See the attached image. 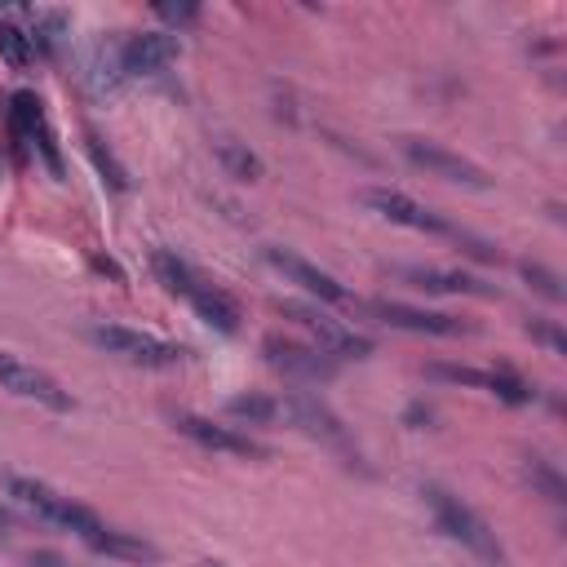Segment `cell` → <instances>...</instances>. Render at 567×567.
Returning <instances> with one entry per match:
<instances>
[{
	"label": "cell",
	"mask_w": 567,
	"mask_h": 567,
	"mask_svg": "<svg viewBox=\"0 0 567 567\" xmlns=\"http://www.w3.org/2000/svg\"><path fill=\"white\" fill-rule=\"evenodd\" d=\"M155 13H159L164 22H173V27H190V22H199V4H155Z\"/></svg>",
	"instance_id": "cell-28"
},
{
	"label": "cell",
	"mask_w": 567,
	"mask_h": 567,
	"mask_svg": "<svg viewBox=\"0 0 567 567\" xmlns=\"http://www.w3.org/2000/svg\"><path fill=\"white\" fill-rule=\"evenodd\" d=\"M84 151H89L93 168L102 173V182H106L111 190H128V173H124V164L102 146V137H97V133H84Z\"/></svg>",
	"instance_id": "cell-22"
},
{
	"label": "cell",
	"mask_w": 567,
	"mask_h": 567,
	"mask_svg": "<svg viewBox=\"0 0 567 567\" xmlns=\"http://www.w3.org/2000/svg\"><path fill=\"white\" fill-rule=\"evenodd\" d=\"M434 421V408L430 403H412L408 412H403V425H412V430H421V425H430Z\"/></svg>",
	"instance_id": "cell-29"
},
{
	"label": "cell",
	"mask_w": 567,
	"mask_h": 567,
	"mask_svg": "<svg viewBox=\"0 0 567 567\" xmlns=\"http://www.w3.org/2000/svg\"><path fill=\"white\" fill-rule=\"evenodd\" d=\"M527 332H532L536 341H545L554 354H567V337L558 332V323H549V319H527Z\"/></svg>",
	"instance_id": "cell-27"
},
{
	"label": "cell",
	"mask_w": 567,
	"mask_h": 567,
	"mask_svg": "<svg viewBox=\"0 0 567 567\" xmlns=\"http://www.w3.org/2000/svg\"><path fill=\"white\" fill-rule=\"evenodd\" d=\"M284 315H292V319L319 341V350H328V354H354V359L372 354V341H368L363 332L346 328L341 319H332L328 310H319V306H310V301H284Z\"/></svg>",
	"instance_id": "cell-4"
},
{
	"label": "cell",
	"mask_w": 567,
	"mask_h": 567,
	"mask_svg": "<svg viewBox=\"0 0 567 567\" xmlns=\"http://www.w3.org/2000/svg\"><path fill=\"white\" fill-rule=\"evenodd\" d=\"M403 155H408L416 168H425V173H434V177H443V182H461V186H474V190L492 186V177H487L474 159H465V155H456V151L430 142V137H403Z\"/></svg>",
	"instance_id": "cell-7"
},
{
	"label": "cell",
	"mask_w": 567,
	"mask_h": 567,
	"mask_svg": "<svg viewBox=\"0 0 567 567\" xmlns=\"http://www.w3.org/2000/svg\"><path fill=\"white\" fill-rule=\"evenodd\" d=\"M177 430H182L186 439H195L199 447H208V452L252 456V461H261V456H266V447H261L257 439L239 434L235 425H217V421H208V416H195V412H177Z\"/></svg>",
	"instance_id": "cell-12"
},
{
	"label": "cell",
	"mask_w": 567,
	"mask_h": 567,
	"mask_svg": "<svg viewBox=\"0 0 567 567\" xmlns=\"http://www.w3.org/2000/svg\"><path fill=\"white\" fill-rule=\"evenodd\" d=\"M217 159H221L235 177H244V182H257V177H261V159H257L248 146H239L235 137H221V142H217Z\"/></svg>",
	"instance_id": "cell-23"
},
{
	"label": "cell",
	"mask_w": 567,
	"mask_h": 567,
	"mask_svg": "<svg viewBox=\"0 0 567 567\" xmlns=\"http://www.w3.org/2000/svg\"><path fill=\"white\" fill-rule=\"evenodd\" d=\"M527 478H532V483H536L554 505H563V501H567V483H563V474H558L545 456H527Z\"/></svg>",
	"instance_id": "cell-25"
},
{
	"label": "cell",
	"mask_w": 567,
	"mask_h": 567,
	"mask_svg": "<svg viewBox=\"0 0 567 567\" xmlns=\"http://www.w3.org/2000/svg\"><path fill=\"white\" fill-rule=\"evenodd\" d=\"M425 505H430V514H434V523H439V532H447L456 545H465L474 558H483V563H505V549H501V540H496V532L461 501V496H452L447 487H425Z\"/></svg>",
	"instance_id": "cell-2"
},
{
	"label": "cell",
	"mask_w": 567,
	"mask_h": 567,
	"mask_svg": "<svg viewBox=\"0 0 567 567\" xmlns=\"http://www.w3.org/2000/svg\"><path fill=\"white\" fill-rule=\"evenodd\" d=\"M0 58L13 66V71H27L35 62V44L27 35V27L18 22H0Z\"/></svg>",
	"instance_id": "cell-21"
},
{
	"label": "cell",
	"mask_w": 567,
	"mask_h": 567,
	"mask_svg": "<svg viewBox=\"0 0 567 567\" xmlns=\"http://www.w3.org/2000/svg\"><path fill=\"white\" fill-rule=\"evenodd\" d=\"M89 549H97V554H115V558H137V563H155V558H159L155 545H146V540L128 536V532H115V527H102V532L89 540Z\"/></svg>",
	"instance_id": "cell-19"
},
{
	"label": "cell",
	"mask_w": 567,
	"mask_h": 567,
	"mask_svg": "<svg viewBox=\"0 0 567 567\" xmlns=\"http://www.w3.org/2000/svg\"><path fill=\"white\" fill-rule=\"evenodd\" d=\"M368 310L403 332H430V337H461L465 323L456 315H439V310H421V306H403V301H368Z\"/></svg>",
	"instance_id": "cell-13"
},
{
	"label": "cell",
	"mask_w": 567,
	"mask_h": 567,
	"mask_svg": "<svg viewBox=\"0 0 567 567\" xmlns=\"http://www.w3.org/2000/svg\"><path fill=\"white\" fill-rule=\"evenodd\" d=\"M483 390H492L496 399H505V403H514V408H523V403H532L536 399V390L523 381V377H514L509 368H483Z\"/></svg>",
	"instance_id": "cell-20"
},
{
	"label": "cell",
	"mask_w": 567,
	"mask_h": 567,
	"mask_svg": "<svg viewBox=\"0 0 567 567\" xmlns=\"http://www.w3.org/2000/svg\"><path fill=\"white\" fill-rule=\"evenodd\" d=\"M261 350H266L270 368L288 372V377H301V381H328L337 372V359L319 346H301V341H288V337H266Z\"/></svg>",
	"instance_id": "cell-9"
},
{
	"label": "cell",
	"mask_w": 567,
	"mask_h": 567,
	"mask_svg": "<svg viewBox=\"0 0 567 567\" xmlns=\"http://www.w3.org/2000/svg\"><path fill=\"white\" fill-rule=\"evenodd\" d=\"M412 288H425V292H474V297H496L492 284L465 275V270H434V266H403L399 270Z\"/></svg>",
	"instance_id": "cell-14"
},
{
	"label": "cell",
	"mask_w": 567,
	"mask_h": 567,
	"mask_svg": "<svg viewBox=\"0 0 567 567\" xmlns=\"http://www.w3.org/2000/svg\"><path fill=\"white\" fill-rule=\"evenodd\" d=\"M279 416H288V421H297L306 434H315V439H323L328 447H337L341 456H350V461H359V452H354V443H350V434H346V425L337 421V412L323 403V399H315V394H288V399H279Z\"/></svg>",
	"instance_id": "cell-6"
},
{
	"label": "cell",
	"mask_w": 567,
	"mask_h": 567,
	"mask_svg": "<svg viewBox=\"0 0 567 567\" xmlns=\"http://www.w3.org/2000/svg\"><path fill=\"white\" fill-rule=\"evenodd\" d=\"M266 261H270L275 270H284L297 288H306L310 297H319L323 306H359L328 270H319L315 261H306V257H297V252H288V248H266Z\"/></svg>",
	"instance_id": "cell-10"
},
{
	"label": "cell",
	"mask_w": 567,
	"mask_h": 567,
	"mask_svg": "<svg viewBox=\"0 0 567 567\" xmlns=\"http://www.w3.org/2000/svg\"><path fill=\"white\" fill-rule=\"evenodd\" d=\"M0 385L13 390L18 399H31V403L53 408V412H66V408H71V394H66L44 368L27 363L22 354H13V350H4V346H0Z\"/></svg>",
	"instance_id": "cell-5"
},
{
	"label": "cell",
	"mask_w": 567,
	"mask_h": 567,
	"mask_svg": "<svg viewBox=\"0 0 567 567\" xmlns=\"http://www.w3.org/2000/svg\"><path fill=\"white\" fill-rule=\"evenodd\" d=\"M31 567H66V563H62L58 554H44V549H40V554H31Z\"/></svg>",
	"instance_id": "cell-30"
},
{
	"label": "cell",
	"mask_w": 567,
	"mask_h": 567,
	"mask_svg": "<svg viewBox=\"0 0 567 567\" xmlns=\"http://www.w3.org/2000/svg\"><path fill=\"white\" fill-rule=\"evenodd\" d=\"M186 301L195 306V315H199L208 328H217V332H226V337H230V332H239V306H235L221 288H213V284H204V279H199V284L186 292Z\"/></svg>",
	"instance_id": "cell-15"
},
{
	"label": "cell",
	"mask_w": 567,
	"mask_h": 567,
	"mask_svg": "<svg viewBox=\"0 0 567 567\" xmlns=\"http://www.w3.org/2000/svg\"><path fill=\"white\" fill-rule=\"evenodd\" d=\"M13 527H18V514L9 505H0V532H13Z\"/></svg>",
	"instance_id": "cell-31"
},
{
	"label": "cell",
	"mask_w": 567,
	"mask_h": 567,
	"mask_svg": "<svg viewBox=\"0 0 567 567\" xmlns=\"http://www.w3.org/2000/svg\"><path fill=\"white\" fill-rule=\"evenodd\" d=\"M0 487H4V496H13L18 505H27L31 514H40L44 523H53V527H66V532H75L84 545L106 527L89 505H80V501H71V496H62L58 487H49V483H40V478H31V474H13V470H0Z\"/></svg>",
	"instance_id": "cell-1"
},
{
	"label": "cell",
	"mask_w": 567,
	"mask_h": 567,
	"mask_svg": "<svg viewBox=\"0 0 567 567\" xmlns=\"http://www.w3.org/2000/svg\"><path fill=\"white\" fill-rule=\"evenodd\" d=\"M151 270H155V279H159L168 292H177V297H186V292L199 284V275H195L177 252H168V248H155V252H151Z\"/></svg>",
	"instance_id": "cell-18"
},
{
	"label": "cell",
	"mask_w": 567,
	"mask_h": 567,
	"mask_svg": "<svg viewBox=\"0 0 567 567\" xmlns=\"http://www.w3.org/2000/svg\"><path fill=\"white\" fill-rule=\"evenodd\" d=\"M9 124H13V137L27 142V146H35V137L49 128L44 106H40V97H35L31 89H18V93L9 97Z\"/></svg>",
	"instance_id": "cell-16"
},
{
	"label": "cell",
	"mask_w": 567,
	"mask_h": 567,
	"mask_svg": "<svg viewBox=\"0 0 567 567\" xmlns=\"http://www.w3.org/2000/svg\"><path fill=\"white\" fill-rule=\"evenodd\" d=\"M177 53H182L177 31H137L128 40H120V66H124V75L164 71L168 62H177Z\"/></svg>",
	"instance_id": "cell-11"
},
{
	"label": "cell",
	"mask_w": 567,
	"mask_h": 567,
	"mask_svg": "<svg viewBox=\"0 0 567 567\" xmlns=\"http://www.w3.org/2000/svg\"><path fill=\"white\" fill-rule=\"evenodd\" d=\"M363 204H368V208H377V213H381L385 221H394V226H408V230H425V235H447V239H461V235H465L461 226L443 221L439 213H430L425 204L408 199L403 190H385V186H372V190L363 195Z\"/></svg>",
	"instance_id": "cell-8"
},
{
	"label": "cell",
	"mask_w": 567,
	"mask_h": 567,
	"mask_svg": "<svg viewBox=\"0 0 567 567\" xmlns=\"http://www.w3.org/2000/svg\"><path fill=\"white\" fill-rule=\"evenodd\" d=\"M226 412L239 416V421H275V416H279V399H266V394H235V399L226 403Z\"/></svg>",
	"instance_id": "cell-24"
},
{
	"label": "cell",
	"mask_w": 567,
	"mask_h": 567,
	"mask_svg": "<svg viewBox=\"0 0 567 567\" xmlns=\"http://www.w3.org/2000/svg\"><path fill=\"white\" fill-rule=\"evenodd\" d=\"M89 337H93L106 354H120L124 363H137V368H177V363L186 359V346L164 341V337H155V332L124 328V323H93Z\"/></svg>",
	"instance_id": "cell-3"
},
{
	"label": "cell",
	"mask_w": 567,
	"mask_h": 567,
	"mask_svg": "<svg viewBox=\"0 0 567 567\" xmlns=\"http://www.w3.org/2000/svg\"><path fill=\"white\" fill-rule=\"evenodd\" d=\"M27 13V35L35 44V53H58L62 35H66V13L62 9H22Z\"/></svg>",
	"instance_id": "cell-17"
},
{
	"label": "cell",
	"mask_w": 567,
	"mask_h": 567,
	"mask_svg": "<svg viewBox=\"0 0 567 567\" xmlns=\"http://www.w3.org/2000/svg\"><path fill=\"white\" fill-rule=\"evenodd\" d=\"M523 279L536 288V292H545L549 301H563L567 292H563V284H558V275L554 270H545L540 261H523Z\"/></svg>",
	"instance_id": "cell-26"
},
{
	"label": "cell",
	"mask_w": 567,
	"mask_h": 567,
	"mask_svg": "<svg viewBox=\"0 0 567 567\" xmlns=\"http://www.w3.org/2000/svg\"><path fill=\"white\" fill-rule=\"evenodd\" d=\"M195 567H226V563H217V558H204V563H195Z\"/></svg>",
	"instance_id": "cell-32"
}]
</instances>
